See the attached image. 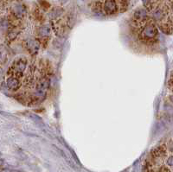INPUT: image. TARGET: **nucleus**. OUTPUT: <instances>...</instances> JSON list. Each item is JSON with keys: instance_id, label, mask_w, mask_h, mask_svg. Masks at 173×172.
I'll list each match as a JSON object with an SVG mask.
<instances>
[{"instance_id": "1", "label": "nucleus", "mask_w": 173, "mask_h": 172, "mask_svg": "<svg viewBox=\"0 0 173 172\" xmlns=\"http://www.w3.org/2000/svg\"><path fill=\"white\" fill-rule=\"evenodd\" d=\"M158 37V31L157 27L152 23H148L143 27L138 33V37L140 42L146 45H153L157 42Z\"/></svg>"}, {"instance_id": "2", "label": "nucleus", "mask_w": 173, "mask_h": 172, "mask_svg": "<svg viewBox=\"0 0 173 172\" xmlns=\"http://www.w3.org/2000/svg\"><path fill=\"white\" fill-rule=\"evenodd\" d=\"M103 10L106 14L113 15L117 12V4L115 0H106L103 4Z\"/></svg>"}, {"instance_id": "3", "label": "nucleus", "mask_w": 173, "mask_h": 172, "mask_svg": "<svg viewBox=\"0 0 173 172\" xmlns=\"http://www.w3.org/2000/svg\"><path fill=\"white\" fill-rule=\"evenodd\" d=\"M134 18L137 22H144L148 19V14L146 10L138 9L134 12Z\"/></svg>"}, {"instance_id": "4", "label": "nucleus", "mask_w": 173, "mask_h": 172, "mask_svg": "<svg viewBox=\"0 0 173 172\" xmlns=\"http://www.w3.org/2000/svg\"><path fill=\"white\" fill-rule=\"evenodd\" d=\"M25 12H26V10H25V7L23 5L18 4V5H15L14 8H13V14L18 18H22L25 14Z\"/></svg>"}, {"instance_id": "5", "label": "nucleus", "mask_w": 173, "mask_h": 172, "mask_svg": "<svg viewBox=\"0 0 173 172\" xmlns=\"http://www.w3.org/2000/svg\"><path fill=\"white\" fill-rule=\"evenodd\" d=\"M50 32H51V30H50L49 26L43 25L38 30V36L41 37L42 38H45V37H48L50 36Z\"/></svg>"}, {"instance_id": "6", "label": "nucleus", "mask_w": 173, "mask_h": 172, "mask_svg": "<svg viewBox=\"0 0 173 172\" xmlns=\"http://www.w3.org/2000/svg\"><path fill=\"white\" fill-rule=\"evenodd\" d=\"M166 164H167V165H168V166H171V167H172L173 166V156H169V157L167 158V160H166Z\"/></svg>"}, {"instance_id": "7", "label": "nucleus", "mask_w": 173, "mask_h": 172, "mask_svg": "<svg viewBox=\"0 0 173 172\" xmlns=\"http://www.w3.org/2000/svg\"><path fill=\"white\" fill-rule=\"evenodd\" d=\"M170 99H171V101L173 103V96H170Z\"/></svg>"}, {"instance_id": "8", "label": "nucleus", "mask_w": 173, "mask_h": 172, "mask_svg": "<svg viewBox=\"0 0 173 172\" xmlns=\"http://www.w3.org/2000/svg\"><path fill=\"white\" fill-rule=\"evenodd\" d=\"M131 0H123V2H125V3H127V2H130Z\"/></svg>"}]
</instances>
